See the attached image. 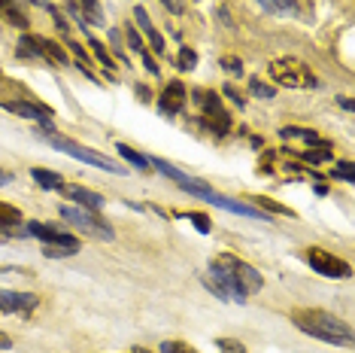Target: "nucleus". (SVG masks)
<instances>
[{"label": "nucleus", "mask_w": 355, "mask_h": 353, "mask_svg": "<svg viewBox=\"0 0 355 353\" xmlns=\"http://www.w3.org/2000/svg\"><path fill=\"white\" fill-rule=\"evenodd\" d=\"M209 277H213L216 284H222L225 293L231 295V302H237V304H246L249 295L261 293V286H264V277L258 274L249 262H243L234 253L213 256V259H209Z\"/></svg>", "instance_id": "obj_1"}, {"label": "nucleus", "mask_w": 355, "mask_h": 353, "mask_svg": "<svg viewBox=\"0 0 355 353\" xmlns=\"http://www.w3.org/2000/svg\"><path fill=\"white\" fill-rule=\"evenodd\" d=\"M292 323H295V329H301L304 335H310V338H316V341H325V344H334V347H352L355 344L352 326L346 323L343 317L331 314V311L295 308L292 311Z\"/></svg>", "instance_id": "obj_2"}, {"label": "nucleus", "mask_w": 355, "mask_h": 353, "mask_svg": "<svg viewBox=\"0 0 355 353\" xmlns=\"http://www.w3.org/2000/svg\"><path fill=\"white\" fill-rule=\"evenodd\" d=\"M0 107H3L6 113H12L19 119H31V122H37V125L52 122V116H55L49 104H43L28 85L6 76L3 70H0Z\"/></svg>", "instance_id": "obj_3"}, {"label": "nucleus", "mask_w": 355, "mask_h": 353, "mask_svg": "<svg viewBox=\"0 0 355 353\" xmlns=\"http://www.w3.org/2000/svg\"><path fill=\"white\" fill-rule=\"evenodd\" d=\"M37 138H43V143H49L52 149H58V152H64V156L76 158V162H83V165L101 167V171H107V174H125V167L119 162H112L110 156H103V152L92 149V147H83V143H76L73 138H64V134H55V131L37 134Z\"/></svg>", "instance_id": "obj_4"}, {"label": "nucleus", "mask_w": 355, "mask_h": 353, "mask_svg": "<svg viewBox=\"0 0 355 353\" xmlns=\"http://www.w3.org/2000/svg\"><path fill=\"white\" fill-rule=\"evenodd\" d=\"M191 101L200 107V119L198 125L207 128L209 134H216V138H228L231 134V113L225 110L222 98L216 92H209V88H191Z\"/></svg>", "instance_id": "obj_5"}, {"label": "nucleus", "mask_w": 355, "mask_h": 353, "mask_svg": "<svg viewBox=\"0 0 355 353\" xmlns=\"http://www.w3.org/2000/svg\"><path fill=\"white\" fill-rule=\"evenodd\" d=\"M268 74L273 83L286 85V88H319L322 85L319 76L301 58H273L268 64Z\"/></svg>", "instance_id": "obj_6"}, {"label": "nucleus", "mask_w": 355, "mask_h": 353, "mask_svg": "<svg viewBox=\"0 0 355 353\" xmlns=\"http://www.w3.org/2000/svg\"><path fill=\"white\" fill-rule=\"evenodd\" d=\"M58 213H61V220L67 222V226H73L76 231H83V235L94 238V240H112V238H116L112 226L103 220L101 213H94V211H83V207H67V204H64Z\"/></svg>", "instance_id": "obj_7"}, {"label": "nucleus", "mask_w": 355, "mask_h": 353, "mask_svg": "<svg viewBox=\"0 0 355 353\" xmlns=\"http://www.w3.org/2000/svg\"><path fill=\"white\" fill-rule=\"evenodd\" d=\"M25 235L28 238H37L43 240V244L49 247H61L67 256H76L79 250H83V244H79V238H73L67 229L55 226V222H40V220H31L25 222Z\"/></svg>", "instance_id": "obj_8"}, {"label": "nucleus", "mask_w": 355, "mask_h": 353, "mask_svg": "<svg viewBox=\"0 0 355 353\" xmlns=\"http://www.w3.org/2000/svg\"><path fill=\"white\" fill-rule=\"evenodd\" d=\"M304 262L310 265V268L316 271V274L331 277V280H346V277L352 274L349 262H343L340 256L322 250V247H306V250H304Z\"/></svg>", "instance_id": "obj_9"}, {"label": "nucleus", "mask_w": 355, "mask_h": 353, "mask_svg": "<svg viewBox=\"0 0 355 353\" xmlns=\"http://www.w3.org/2000/svg\"><path fill=\"white\" fill-rule=\"evenodd\" d=\"M185 104H189V88H185L182 79H171L158 95V113L173 119L185 110Z\"/></svg>", "instance_id": "obj_10"}, {"label": "nucleus", "mask_w": 355, "mask_h": 353, "mask_svg": "<svg viewBox=\"0 0 355 353\" xmlns=\"http://www.w3.org/2000/svg\"><path fill=\"white\" fill-rule=\"evenodd\" d=\"M64 3H67V13L85 28V34H88V28H92V25L101 28L103 22H107V19H103L101 0H64Z\"/></svg>", "instance_id": "obj_11"}, {"label": "nucleus", "mask_w": 355, "mask_h": 353, "mask_svg": "<svg viewBox=\"0 0 355 353\" xmlns=\"http://www.w3.org/2000/svg\"><path fill=\"white\" fill-rule=\"evenodd\" d=\"M40 295L37 293H15V290H0V311L3 314H21L28 317L31 311H37Z\"/></svg>", "instance_id": "obj_12"}, {"label": "nucleus", "mask_w": 355, "mask_h": 353, "mask_svg": "<svg viewBox=\"0 0 355 353\" xmlns=\"http://www.w3.org/2000/svg\"><path fill=\"white\" fill-rule=\"evenodd\" d=\"M61 195L67 198V202H73L76 207H83V211H94V213H101V211H103V204H107V202H103L101 192L85 189V186H79V183H64Z\"/></svg>", "instance_id": "obj_13"}, {"label": "nucleus", "mask_w": 355, "mask_h": 353, "mask_svg": "<svg viewBox=\"0 0 355 353\" xmlns=\"http://www.w3.org/2000/svg\"><path fill=\"white\" fill-rule=\"evenodd\" d=\"M134 22H137V28L143 31V37L149 40V46L155 49V55H161V58H164V55H167V43H164V37L158 34V28L152 25L146 6H134Z\"/></svg>", "instance_id": "obj_14"}, {"label": "nucleus", "mask_w": 355, "mask_h": 353, "mask_svg": "<svg viewBox=\"0 0 355 353\" xmlns=\"http://www.w3.org/2000/svg\"><path fill=\"white\" fill-rule=\"evenodd\" d=\"M25 216H21L19 207L0 202V238H12V235H25Z\"/></svg>", "instance_id": "obj_15"}, {"label": "nucleus", "mask_w": 355, "mask_h": 353, "mask_svg": "<svg viewBox=\"0 0 355 353\" xmlns=\"http://www.w3.org/2000/svg\"><path fill=\"white\" fill-rule=\"evenodd\" d=\"M0 19H3L6 25L19 28L21 34H28L31 31V19H28L25 3H21V0H0Z\"/></svg>", "instance_id": "obj_16"}, {"label": "nucleus", "mask_w": 355, "mask_h": 353, "mask_svg": "<svg viewBox=\"0 0 355 353\" xmlns=\"http://www.w3.org/2000/svg\"><path fill=\"white\" fill-rule=\"evenodd\" d=\"M15 55H19V58H25V61H49L46 58V52H43V43H40V37L37 34H21L19 37V43H15Z\"/></svg>", "instance_id": "obj_17"}, {"label": "nucleus", "mask_w": 355, "mask_h": 353, "mask_svg": "<svg viewBox=\"0 0 355 353\" xmlns=\"http://www.w3.org/2000/svg\"><path fill=\"white\" fill-rule=\"evenodd\" d=\"M279 138H297V140H304V143H313V147H331V143L325 138H319L313 128H301V125H282L279 128Z\"/></svg>", "instance_id": "obj_18"}, {"label": "nucleus", "mask_w": 355, "mask_h": 353, "mask_svg": "<svg viewBox=\"0 0 355 353\" xmlns=\"http://www.w3.org/2000/svg\"><path fill=\"white\" fill-rule=\"evenodd\" d=\"M31 176H34L37 186H43L46 192H61L64 189V176L52 167H31Z\"/></svg>", "instance_id": "obj_19"}, {"label": "nucleus", "mask_w": 355, "mask_h": 353, "mask_svg": "<svg viewBox=\"0 0 355 353\" xmlns=\"http://www.w3.org/2000/svg\"><path fill=\"white\" fill-rule=\"evenodd\" d=\"M255 3L261 6L264 13H270V15H288V19L301 15V6H297V0H255Z\"/></svg>", "instance_id": "obj_20"}, {"label": "nucleus", "mask_w": 355, "mask_h": 353, "mask_svg": "<svg viewBox=\"0 0 355 353\" xmlns=\"http://www.w3.org/2000/svg\"><path fill=\"white\" fill-rule=\"evenodd\" d=\"M116 152H119V156H122V158H125V162L131 165V167H137V171H140V174H149V171H152L149 158L143 156V152L131 149V147H128V143H122V140H119V143H116Z\"/></svg>", "instance_id": "obj_21"}, {"label": "nucleus", "mask_w": 355, "mask_h": 353, "mask_svg": "<svg viewBox=\"0 0 355 353\" xmlns=\"http://www.w3.org/2000/svg\"><path fill=\"white\" fill-rule=\"evenodd\" d=\"M295 152V149H292ZM295 158H301L306 165H319V162H334V149L331 147H313V149H301L295 152Z\"/></svg>", "instance_id": "obj_22"}, {"label": "nucleus", "mask_w": 355, "mask_h": 353, "mask_svg": "<svg viewBox=\"0 0 355 353\" xmlns=\"http://www.w3.org/2000/svg\"><path fill=\"white\" fill-rule=\"evenodd\" d=\"M40 43H43V52H46V58H49V61L64 64V67L70 64V55H64V49H61L58 43H55V40H49V37H40Z\"/></svg>", "instance_id": "obj_23"}, {"label": "nucleus", "mask_w": 355, "mask_h": 353, "mask_svg": "<svg viewBox=\"0 0 355 353\" xmlns=\"http://www.w3.org/2000/svg\"><path fill=\"white\" fill-rule=\"evenodd\" d=\"M249 95H252V98H261V101H273L277 98V88L270 83H261L258 76H252L249 79Z\"/></svg>", "instance_id": "obj_24"}, {"label": "nucleus", "mask_w": 355, "mask_h": 353, "mask_svg": "<svg viewBox=\"0 0 355 353\" xmlns=\"http://www.w3.org/2000/svg\"><path fill=\"white\" fill-rule=\"evenodd\" d=\"M85 37H88V46H92L94 58H98V61H101V64H103V67H107V70H112V67H116V61H112V55L107 52V46H103L101 40H94V37H92V31H88Z\"/></svg>", "instance_id": "obj_25"}, {"label": "nucleus", "mask_w": 355, "mask_h": 353, "mask_svg": "<svg viewBox=\"0 0 355 353\" xmlns=\"http://www.w3.org/2000/svg\"><path fill=\"white\" fill-rule=\"evenodd\" d=\"M246 202H252V207H258V211H270V213H286V216H292V211H288V207L270 202V198H246Z\"/></svg>", "instance_id": "obj_26"}, {"label": "nucleus", "mask_w": 355, "mask_h": 353, "mask_svg": "<svg viewBox=\"0 0 355 353\" xmlns=\"http://www.w3.org/2000/svg\"><path fill=\"white\" fill-rule=\"evenodd\" d=\"M176 67H180V70H195L198 67V52L189 49V46H182L180 58H176Z\"/></svg>", "instance_id": "obj_27"}, {"label": "nucleus", "mask_w": 355, "mask_h": 353, "mask_svg": "<svg viewBox=\"0 0 355 353\" xmlns=\"http://www.w3.org/2000/svg\"><path fill=\"white\" fill-rule=\"evenodd\" d=\"M122 34H125V40H128V46H131V49L140 55L143 49H146V46H143V37H140V31H137L134 25H125L122 28Z\"/></svg>", "instance_id": "obj_28"}, {"label": "nucleus", "mask_w": 355, "mask_h": 353, "mask_svg": "<svg viewBox=\"0 0 355 353\" xmlns=\"http://www.w3.org/2000/svg\"><path fill=\"white\" fill-rule=\"evenodd\" d=\"M158 350L161 353H198L191 344H185V341H161Z\"/></svg>", "instance_id": "obj_29"}, {"label": "nucleus", "mask_w": 355, "mask_h": 353, "mask_svg": "<svg viewBox=\"0 0 355 353\" xmlns=\"http://www.w3.org/2000/svg\"><path fill=\"white\" fill-rule=\"evenodd\" d=\"M43 6H46V13H49V15H52L55 28H58V31H61V34H64V37H70V25H67V22H64V15L58 13V6H55V3H43Z\"/></svg>", "instance_id": "obj_30"}, {"label": "nucleus", "mask_w": 355, "mask_h": 353, "mask_svg": "<svg viewBox=\"0 0 355 353\" xmlns=\"http://www.w3.org/2000/svg\"><path fill=\"white\" fill-rule=\"evenodd\" d=\"M110 46H112V55H119L128 64V55L122 49V28H110Z\"/></svg>", "instance_id": "obj_31"}, {"label": "nucleus", "mask_w": 355, "mask_h": 353, "mask_svg": "<svg viewBox=\"0 0 355 353\" xmlns=\"http://www.w3.org/2000/svg\"><path fill=\"white\" fill-rule=\"evenodd\" d=\"M334 176H340L343 183H352V180H355V167H352V162H334Z\"/></svg>", "instance_id": "obj_32"}, {"label": "nucleus", "mask_w": 355, "mask_h": 353, "mask_svg": "<svg viewBox=\"0 0 355 353\" xmlns=\"http://www.w3.org/2000/svg\"><path fill=\"white\" fill-rule=\"evenodd\" d=\"M216 344H219V353H246L243 344L234 341V338H219Z\"/></svg>", "instance_id": "obj_33"}, {"label": "nucleus", "mask_w": 355, "mask_h": 353, "mask_svg": "<svg viewBox=\"0 0 355 353\" xmlns=\"http://www.w3.org/2000/svg\"><path fill=\"white\" fill-rule=\"evenodd\" d=\"M219 64H222L225 70H228V74H234V76L243 74V61H240V58H222Z\"/></svg>", "instance_id": "obj_34"}, {"label": "nucleus", "mask_w": 355, "mask_h": 353, "mask_svg": "<svg viewBox=\"0 0 355 353\" xmlns=\"http://www.w3.org/2000/svg\"><path fill=\"white\" fill-rule=\"evenodd\" d=\"M222 92H225V98H231V101H234V104H237V107H240V110H243V107H246V98H243V95H240V92H237V88H234V85H225V88H222Z\"/></svg>", "instance_id": "obj_35"}, {"label": "nucleus", "mask_w": 355, "mask_h": 353, "mask_svg": "<svg viewBox=\"0 0 355 353\" xmlns=\"http://www.w3.org/2000/svg\"><path fill=\"white\" fill-rule=\"evenodd\" d=\"M189 220H191V222H195V226H198V231H200V235H209V220H207L204 213H189Z\"/></svg>", "instance_id": "obj_36"}, {"label": "nucleus", "mask_w": 355, "mask_h": 353, "mask_svg": "<svg viewBox=\"0 0 355 353\" xmlns=\"http://www.w3.org/2000/svg\"><path fill=\"white\" fill-rule=\"evenodd\" d=\"M161 3H164V10L171 15H182L185 13V0H161Z\"/></svg>", "instance_id": "obj_37"}, {"label": "nucleus", "mask_w": 355, "mask_h": 353, "mask_svg": "<svg viewBox=\"0 0 355 353\" xmlns=\"http://www.w3.org/2000/svg\"><path fill=\"white\" fill-rule=\"evenodd\" d=\"M140 58H143V67H146V70H149V74H152V76H158V64H155V61H152V55H149L146 49H143V52H140Z\"/></svg>", "instance_id": "obj_38"}, {"label": "nucleus", "mask_w": 355, "mask_h": 353, "mask_svg": "<svg viewBox=\"0 0 355 353\" xmlns=\"http://www.w3.org/2000/svg\"><path fill=\"white\" fill-rule=\"evenodd\" d=\"M0 274H28L31 277V271L28 268H15V265H0Z\"/></svg>", "instance_id": "obj_39"}, {"label": "nucleus", "mask_w": 355, "mask_h": 353, "mask_svg": "<svg viewBox=\"0 0 355 353\" xmlns=\"http://www.w3.org/2000/svg\"><path fill=\"white\" fill-rule=\"evenodd\" d=\"M12 180H15V174L10 171V167H0V189H3V186H10Z\"/></svg>", "instance_id": "obj_40"}, {"label": "nucleus", "mask_w": 355, "mask_h": 353, "mask_svg": "<svg viewBox=\"0 0 355 353\" xmlns=\"http://www.w3.org/2000/svg\"><path fill=\"white\" fill-rule=\"evenodd\" d=\"M134 95H137V98H140V101H146V104L152 101V92H149V88H146V85H140V83H137V85H134Z\"/></svg>", "instance_id": "obj_41"}, {"label": "nucleus", "mask_w": 355, "mask_h": 353, "mask_svg": "<svg viewBox=\"0 0 355 353\" xmlns=\"http://www.w3.org/2000/svg\"><path fill=\"white\" fill-rule=\"evenodd\" d=\"M0 350H12V338L3 332V329H0Z\"/></svg>", "instance_id": "obj_42"}, {"label": "nucleus", "mask_w": 355, "mask_h": 353, "mask_svg": "<svg viewBox=\"0 0 355 353\" xmlns=\"http://www.w3.org/2000/svg\"><path fill=\"white\" fill-rule=\"evenodd\" d=\"M337 104H340V107L346 110V113H352V110H355V104H352V98H337Z\"/></svg>", "instance_id": "obj_43"}, {"label": "nucleus", "mask_w": 355, "mask_h": 353, "mask_svg": "<svg viewBox=\"0 0 355 353\" xmlns=\"http://www.w3.org/2000/svg\"><path fill=\"white\" fill-rule=\"evenodd\" d=\"M316 195H328V186H325V183H316Z\"/></svg>", "instance_id": "obj_44"}, {"label": "nucleus", "mask_w": 355, "mask_h": 353, "mask_svg": "<svg viewBox=\"0 0 355 353\" xmlns=\"http://www.w3.org/2000/svg\"><path fill=\"white\" fill-rule=\"evenodd\" d=\"M134 353H152V350H146V347H134Z\"/></svg>", "instance_id": "obj_45"}]
</instances>
